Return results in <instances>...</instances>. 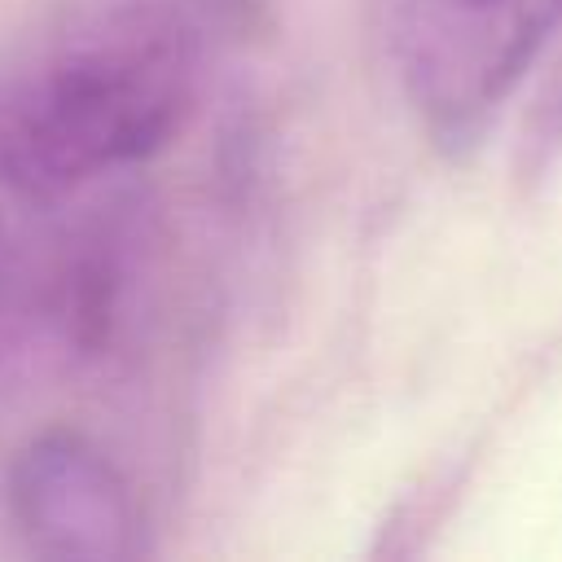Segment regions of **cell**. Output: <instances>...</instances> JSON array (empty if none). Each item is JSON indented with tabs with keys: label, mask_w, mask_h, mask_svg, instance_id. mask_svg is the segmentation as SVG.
Masks as SVG:
<instances>
[{
	"label": "cell",
	"mask_w": 562,
	"mask_h": 562,
	"mask_svg": "<svg viewBox=\"0 0 562 562\" xmlns=\"http://www.w3.org/2000/svg\"><path fill=\"white\" fill-rule=\"evenodd\" d=\"M193 101L198 40L176 9H79L0 57V189L61 202L158 154Z\"/></svg>",
	"instance_id": "6da1fadb"
},
{
	"label": "cell",
	"mask_w": 562,
	"mask_h": 562,
	"mask_svg": "<svg viewBox=\"0 0 562 562\" xmlns=\"http://www.w3.org/2000/svg\"><path fill=\"white\" fill-rule=\"evenodd\" d=\"M558 31L562 0H400L395 66L430 140L470 149Z\"/></svg>",
	"instance_id": "7a4b0ae2"
},
{
	"label": "cell",
	"mask_w": 562,
	"mask_h": 562,
	"mask_svg": "<svg viewBox=\"0 0 562 562\" xmlns=\"http://www.w3.org/2000/svg\"><path fill=\"white\" fill-rule=\"evenodd\" d=\"M9 509L40 558H136L140 509L114 461L75 430L35 435L9 470Z\"/></svg>",
	"instance_id": "3957f363"
},
{
	"label": "cell",
	"mask_w": 562,
	"mask_h": 562,
	"mask_svg": "<svg viewBox=\"0 0 562 562\" xmlns=\"http://www.w3.org/2000/svg\"><path fill=\"white\" fill-rule=\"evenodd\" d=\"M522 154H527V167L536 176L562 154V61L553 66L549 83L540 88V101H536L527 132H522Z\"/></svg>",
	"instance_id": "277c9868"
}]
</instances>
